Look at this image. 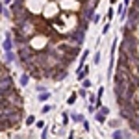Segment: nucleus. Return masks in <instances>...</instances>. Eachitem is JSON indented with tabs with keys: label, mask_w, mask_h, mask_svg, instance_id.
<instances>
[{
	"label": "nucleus",
	"mask_w": 139,
	"mask_h": 139,
	"mask_svg": "<svg viewBox=\"0 0 139 139\" xmlns=\"http://www.w3.org/2000/svg\"><path fill=\"white\" fill-rule=\"evenodd\" d=\"M76 74H78V80H85V76L89 74V69H87V67H82V71L78 69V72H76Z\"/></svg>",
	"instance_id": "obj_3"
},
{
	"label": "nucleus",
	"mask_w": 139,
	"mask_h": 139,
	"mask_svg": "<svg viewBox=\"0 0 139 139\" xmlns=\"http://www.w3.org/2000/svg\"><path fill=\"white\" fill-rule=\"evenodd\" d=\"M98 113H102L104 117H108V115H109V108H100V111H98Z\"/></svg>",
	"instance_id": "obj_9"
},
{
	"label": "nucleus",
	"mask_w": 139,
	"mask_h": 139,
	"mask_svg": "<svg viewBox=\"0 0 139 139\" xmlns=\"http://www.w3.org/2000/svg\"><path fill=\"white\" fill-rule=\"evenodd\" d=\"M4 50H6V52L13 50V39H11V35H9V33H8V35H6V39H4Z\"/></svg>",
	"instance_id": "obj_2"
},
{
	"label": "nucleus",
	"mask_w": 139,
	"mask_h": 139,
	"mask_svg": "<svg viewBox=\"0 0 139 139\" xmlns=\"http://www.w3.org/2000/svg\"><path fill=\"white\" fill-rule=\"evenodd\" d=\"M35 126H37V128H43V126H45V123H43V121H37V123H35Z\"/></svg>",
	"instance_id": "obj_15"
},
{
	"label": "nucleus",
	"mask_w": 139,
	"mask_h": 139,
	"mask_svg": "<svg viewBox=\"0 0 139 139\" xmlns=\"http://www.w3.org/2000/svg\"><path fill=\"white\" fill-rule=\"evenodd\" d=\"M74 102H76V95H72V96L69 98V104H74Z\"/></svg>",
	"instance_id": "obj_14"
},
{
	"label": "nucleus",
	"mask_w": 139,
	"mask_h": 139,
	"mask_svg": "<svg viewBox=\"0 0 139 139\" xmlns=\"http://www.w3.org/2000/svg\"><path fill=\"white\" fill-rule=\"evenodd\" d=\"M82 85H84V87L87 89V87H91V82H89V80H87V78H85V80L82 82Z\"/></svg>",
	"instance_id": "obj_11"
},
{
	"label": "nucleus",
	"mask_w": 139,
	"mask_h": 139,
	"mask_svg": "<svg viewBox=\"0 0 139 139\" xmlns=\"http://www.w3.org/2000/svg\"><path fill=\"white\" fill-rule=\"evenodd\" d=\"M28 80H30V76H28V74H22V76H21V85H22V87L28 85Z\"/></svg>",
	"instance_id": "obj_6"
},
{
	"label": "nucleus",
	"mask_w": 139,
	"mask_h": 139,
	"mask_svg": "<svg viewBox=\"0 0 139 139\" xmlns=\"http://www.w3.org/2000/svg\"><path fill=\"white\" fill-rule=\"evenodd\" d=\"M33 123H35V117H33V115H30V117L26 119V124L30 126V124H33Z\"/></svg>",
	"instance_id": "obj_10"
},
{
	"label": "nucleus",
	"mask_w": 139,
	"mask_h": 139,
	"mask_svg": "<svg viewBox=\"0 0 139 139\" xmlns=\"http://www.w3.org/2000/svg\"><path fill=\"white\" fill-rule=\"evenodd\" d=\"M72 121H74V123H84L85 117H84V115H72Z\"/></svg>",
	"instance_id": "obj_7"
},
{
	"label": "nucleus",
	"mask_w": 139,
	"mask_h": 139,
	"mask_svg": "<svg viewBox=\"0 0 139 139\" xmlns=\"http://www.w3.org/2000/svg\"><path fill=\"white\" fill-rule=\"evenodd\" d=\"M11 61H15V54H13V50L6 52V63H11Z\"/></svg>",
	"instance_id": "obj_5"
},
{
	"label": "nucleus",
	"mask_w": 139,
	"mask_h": 139,
	"mask_svg": "<svg viewBox=\"0 0 139 139\" xmlns=\"http://www.w3.org/2000/svg\"><path fill=\"white\" fill-rule=\"evenodd\" d=\"M113 139H132L130 134L126 130H115L113 132Z\"/></svg>",
	"instance_id": "obj_1"
},
{
	"label": "nucleus",
	"mask_w": 139,
	"mask_h": 139,
	"mask_svg": "<svg viewBox=\"0 0 139 139\" xmlns=\"http://www.w3.org/2000/svg\"><path fill=\"white\" fill-rule=\"evenodd\" d=\"M87 109H89V113H93V115H95V106H93V104H89V108H87Z\"/></svg>",
	"instance_id": "obj_17"
},
{
	"label": "nucleus",
	"mask_w": 139,
	"mask_h": 139,
	"mask_svg": "<svg viewBox=\"0 0 139 139\" xmlns=\"http://www.w3.org/2000/svg\"><path fill=\"white\" fill-rule=\"evenodd\" d=\"M69 123V115L67 113H63V124H67Z\"/></svg>",
	"instance_id": "obj_16"
},
{
	"label": "nucleus",
	"mask_w": 139,
	"mask_h": 139,
	"mask_svg": "<svg viewBox=\"0 0 139 139\" xmlns=\"http://www.w3.org/2000/svg\"><path fill=\"white\" fill-rule=\"evenodd\" d=\"M98 61H100V52L95 54V63H98Z\"/></svg>",
	"instance_id": "obj_12"
},
{
	"label": "nucleus",
	"mask_w": 139,
	"mask_h": 139,
	"mask_svg": "<svg viewBox=\"0 0 139 139\" xmlns=\"http://www.w3.org/2000/svg\"><path fill=\"white\" fill-rule=\"evenodd\" d=\"M52 109V106H43V113H48Z\"/></svg>",
	"instance_id": "obj_13"
},
{
	"label": "nucleus",
	"mask_w": 139,
	"mask_h": 139,
	"mask_svg": "<svg viewBox=\"0 0 139 139\" xmlns=\"http://www.w3.org/2000/svg\"><path fill=\"white\" fill-rule=\"evenodd\" d=\"M95 119H96L98 123H104V121H106V117H104L102 113H96V115H95Z\"/></svg>",
	"instance_id": "obj_8"
},
{
	"label": "nucleus",
	"mask_w": 139,
	"mask_h": 139,
	"mask_svg": "<svg viewBox=\"0 0 139 139\" xmlns=\"http://www.w3.org/2000/svg\"><path fill=\"white\" fill-rule=\"evenodd\" d=\"M9 2H11V0H4V4H9Z\"/></svg>",
	"instance_id": "obj_18"
},
{
	"label": "nucleus",
	"mask_w": 139,
	"mask_h": 139,
	"mask_svg": "<svg viewBox=\"0 0 139 139\" xmlns=\"http://www.w3.org/2000/svg\"><path fill=\"white\" fill-rule=\"evenodd\" d=\"M50 98V91H43L41 95H39V102H47Z\"/></svg>",
	"instance_id": "obj_4"
}]
</instances>
